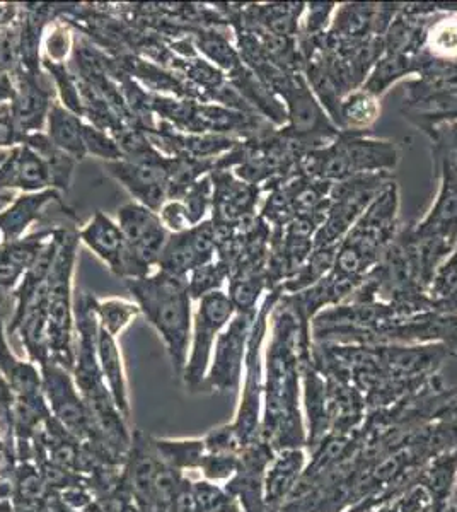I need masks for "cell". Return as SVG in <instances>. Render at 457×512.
I'll return each instance as SVG.
<instances>
[{
	"instance_id": "obj_1",
	"label": "cell",
	"mask_w": 457,
	"mask_h": 512,
	"mask_svg": "<svg viewBox=\"0 0 457 512\" xmlns=\"http://www.w3.org/2000/svg\"><path fill=\"white\" fill-rule=\"evenodd\" d=\"M282 297V296H280ZM270 342L263 352V415L260 439L275 451L306 448L307 431L302 412L299 337L311 332L282 299L270 316Z\"/></svg>"
},
{
	"instance_id": "obj_2",
	"label": "cell",
	"mask_w": 457,
	"mask_h": 512,
	"mask_svg": "<svg viewBox=\"0 0 457 512\" xmlns=\"http://www.w3.org/2000/svg\"><path fill=\"white\" fill-rule=\"evenodd\" d=\"M454 448L457 422L437 420L418 427L353 485L345 512H377L388 506L417 482L430 461Z\"/></svg>"
},
{
	"instance_id": "obj_3",
	"label": "cell",
	"mask_w": 457,
	"mask_h": 512,
	"mask_svg": "<svg viewBox=\"0 0 457 512\" xmlns=\"http://www.w3.org/2000/svg\"><path fill=\"white\" fill-rule=\"evenodd\" d=\"M134 303L161 337L178 378L183 376L190 352L193 299L188 279L157 270L140 279L125 280Z\"/></svg>"
},
{
	"instance_id": "obj_4",
	"label": "cell",
	"mask_w": 457,
	"mask_h": 512,
	"mask_svg": "<svg viewBox=\"0 0 457 512\" xmlns=\"http://www.w3.org/2000/svg\"><path fill=\"white\" fill-rule=\"evenodd\" d=\"M400 192L396 181L389 183L348 231L336 251L333 272L365 277L398 236Z\"/></svg>"
},
{
	"instance_id": "obj_5",
	"label": "cell",
	"mask_w": 457,
	"mask_h": 512,
	"mask_svg": "<svg viewBox=\"0 0 457 512\" xmlns=\"http://www.w3.org/2000/svg\"><path fill=\"white\" fill-rule=\"evenodd\" d=\"M79 233L67 229L47 280V328L50 361L69 369L76 364V303L74 270Z\"/></svg>"
},
{
	"instance_id": "obj_6",
	"label": "cell",
	"mask_w": 457,
	"mask_h": 512,
	"mask_svg": "<svg viewBox=\"0 0 457 512\" xmlns=\"http://www.w3.org/2000/svg\"><path fill=\"white\" fill-rule=\"evenodd\" d=\"M282 294H284L282 289L268 292L258 308L255 325L249 335L243 381L239 388L241 398H239L236 415L232 422H229L243 449L260 439L261 415H263V344L267 338L273 308Z\"/></svg>"
},
{
	"instance_id": "obj_7",
	"label": "cell",
	"mask_w": 457,
	"mask_h": 512,
	"mask_svg": "<svg viewBox=\"0 0 457 512\" xmlns=\"http://www.w3.org/2000/svg\"><path fill=\"white\" fill-rule=\"evenodd\" d=\"M391 173L357 175L333 183L330 190V209L323 226L314 236V248L335 246L342 243L348 231L359 221L374 198L393 183Z\"/></svg>"
},
{
	"instance_id": "obj_8",
	"label": "cell",
	"mask_w": 457,
	"mask_h": 512,
	"mask_svg": "<svg viewBox=\"0 0 457 512\" xmlns=\"http://www.w3.org/2000/svg\"><path fill=\"white\" fill-rule=\"evenodd\" d=\"M116 222L125 238L122 279H140L157 267L169 231L162 224L159 212L137 202H128L116 210Z\"/></svg>"
},
{
	"instance_id": "obj_9",
	"label": "cell",
	"mask_w": 457,
	"mask_h": 512,
	"mask_svg": "<svg viewBox=\"0 0 457 512\" xmlns=\"http://www.w3.org/2000/svg\"><path fill=\"white\" fill-rule=\"evenodd\" d=\"M197 311L193 313L191 326L190 352L183 371V383L190 391L202 388L209 373L215 342L229 321L236 315L231 297L224 291L210 292L197 301Z\"/></svg>"
},
{
	"instance_id": "obj_10",
	"label": "cell",
	"mask_w": 457,
	"mask_h": 512,
	"mask_svg": "<svg viewBox=\"0 0 457 512\" xmlns=\"http://www.w3.org/2000/svg\"><path fill=\"white\" fill-rule=\"evenodd\" d=\"M439 169L440 187L429 214L417 224H410L411 233L418 238H434L457 245V159L442 135L430 139Z\"/></svg>"
},
{
	"instance_id": "obj_11",
	"label": "cell",
	"mask_w": 457,
	"mask_h": 512,
	"mask_svg": "<svg viewBox=\"0 0 457 512\" xmlns=\"http://www.w3.org/2000/svg\"><path fill=\"white\" fill-rule=\"evenodd\" d=\"M282 99L287 110V123L278 130L301 142L309 151L328 146L340 134L302 74H297Z\"/></svg>"
},
{
	"instance_id": "obj_12",
	"label": "cell",
	"mask_w": 457,
	"mask_h": 512,
	"mask_svg": "<svg viewBox=\"0 0 457 512\" xmlns=\"http://www.w3.org/2000/svg\"><path fill=\"white\" fill-rule=\"evenodd\" d=\"M256 313H236L224 332L220 333L215 342L209 373L200 390L236 393L241 388L244 359Z\"/></svg>"
},
{
	"instance_id": "obj_13",
	"label": "cell",
	"mask_w": 457,
	"mask_h": 512,
	"mask_svg": "<svg viewBox=\"0 0 457 512\" xmlns=\"http://www.w3.org/2000/svg\"><path fill=\"white\" fill-rule=\"evenodd\" d=\"M40 371L41 390L53 419L81 443L89 441L91 417L72 373L53 361L41 364Z\"/></svg>"
},
{
	"instance_id": "obj_14",
	"label": "cell",
	"mask_w": 457,
	"mask_h": 512,
	"mask_svg": "<svg viewBox=\"0 0 457 512\" xmlns=\"http://www.w3.org/2000/svg\"><path fill=\"white\" fill-rule=\"evenodd\" d=\"M442 344L457 354V316L437 311L394 316L382 325L374 345Z\"/></svg>"
},
{
	"instance_id": "obj_15",
	"label": "cell",
	"mask_w": 457,
	"mask_h": 512,
	"mask_svg": "<svg viewBox=\"0 0 457 512\" xmlns=\"http://www.w3.org/2000/svg\"><path fill=\"white\" fill-rule=\"evenodd\" d=\"M159 466L161 461L152 449L151 436L134 431L132 448L125 463V478L137 512H169L162 506L157 494Z\"/></svg>"
},
{
	"instance_id": "obj_16",
	"label": "cell",
	"mask_w": 457,
	"mask_h": 512,
	"mask_svg": "<svg viewBox=\"0 0 457 512\" xmlns=\"http://www.w3.org/2000/svg\"><path fill=\"white\" fill-rule=\"evenodd\" d=\"M333 142L347 164L350 178L393 173L400 161V152L393 140L374 139L369 132H340Z\"/></svg>"
},
{
	"instance_id": "obj_17",
	"label": "cell",
	"mask_w": 457,
	"mask_h": 512,
	"mask_svg": "<svg viewBox=\"0 0 457 512\" xmlns=\"http://www.w3.org/2000/svg\"><path fill=\"white\" fill-rule=\"evenodd\" d=\"M166 161L162 164H149L118 159L105 163V169L113 180L118 181L134 197V202L159 212L169 200Z\"/></svg>"
},
{
	"instance_id": "obj_18",
	"label": "cell",
	"mask_w": 457,
	"mask_h": 512,
	"mask_svg": "<svg viewBox=\"0 0 457 512\" xmlns=\"http://www.w3.org/2000/svg\"><path fill=\"white\" fill-rule=\"evenodd\" d=\"M275 449L263 439L249 444L239 453L236 475L224 483L227 492L238 499L244 512L265 511V472Z\"/></svg>"
},
{
	"instance_id": "obj_19",
	"label": "cell",
	"mask_w": 457,
	"mask_h": 512,
	"mask_svg": "<svg viewBox=\"0 0 457 512\" xmlns=\"http://www.w3.org/2000/svg\"><path fill=\"white\" fill-rule=\"evenodd\" d=\"M14 98L11 101V118L21 135L43 132L47 127L48 113L52 108V93L41 82L40 72L16 69Z\"/></svg>"
},
{
	"instance_id": "obj_20",
	"label": "cell",
	"mask_w": 457,
	"mask_h": 512,
	"mask_svg": "<svg viewBox=\"0 0 457 512\" xmlns=\"http://www.w3.org/2000/svg\"><path fill=\"white\" fill-rule=\"evenodd\" d=\"M210 178L214 185L212 221L236 226L246 217L255 216L260 187L239 180L232 169L214 168Z\"/></svg>"
},
{
	"instance_id": "obj_21",
	"label": "cell",
	"mask_w": 457,
	"mask_h": 512,
	"mask_svg": "<svg viewBox=\"0 0 457 512\" xmlns=\"http://www.w3.org/2000/svg\"><path fill=\"white\" fill-rule=\"evenodd\" d=\"M401 4H364L348 2L336 7L330 33L347 40H365L371 36H384Z\"/></svg>"
},
{
	"instance_id": "obj_22",
	"label": "cell",
	"mask_w": 457,
	"mask_h": 512,
	"mask_svg": "<svg viewBox=\"0 0 457 512\" xmlns=\"http://www.w3.org/2000/svg\"><path fill=\"white\" fill-rule=\"evenodd\" d=\"M309 454L306 448H284L275 451L265 472V511L277 512L290 495L294 494L297 483L301 482L306 470Z\"/></svg>"
},
{
	"instance_id": "obj_23",
	"label": "cell",
	"mask_w": 457,
	"mask_h": 512,
	"mask_svg": "<svg viewBox=\"0 0 457 512\" xmlns=\"http://www.w3.org/2000/svg\"><path fill=\"white\" fill-rule=\"evenodd\" d=\"M48 188H52V180L47 164L28 146L19 144L12 147L6 158L0 161V192L21 190L23 193H36Z\"/></svg>"
},
{
	"instance_id": "obj_24",
	"label": "cell",
	"mask_w": 457,
	"mask_h": 512,
	"mask_svg": "<svg viewBox=\"0 0 457 512\" xmlns=\"http://www.w3.org/2000/svg\"><path fill=\"white\" fill-rule=\"evenodd\" d=\"M326 391V414L330 422L328 434H350L364 424L367 417L365 398L352 383L343 379L323 378Z\"/></svg>"
},
{
	"instance_id": "obj_25",
	"label": "cell",
	"mask_w": 457,
	"mask_h": 512,
	"mask_svg": "<svg viewBox=\"0 0 457 512\" xmlns=\"http://www.w3.org/2000/svg\"><path fill=\"white\" fill-rule=\"evenodd\" d=\"M302 381V412L306 422L307 444L306 449H313L323 441L330 432V422L326 414V391L324 379L314 369L311 352L299 354Z\"/></svg>"
},
{
	"instance_id": "obj_26",
	"label": "cell",
	"mask_w": 457,
	"mask_h": 512,
	"mask_svg": "<svg viewBox=\"0 0 457 512\" xmlns=\"http://www.w3.org/2000/svg\"><path fill=\"white\" fill-rule=\"evenodd\" d=\"M77 233L82 245L93 251L116 277L122 279L123 258L127 245L118 222L98 210Z\"/></svg>"
},
{
	"instance_id": "obj_27",
	"label": "cell",
	"mask_w": 457,
	"mask_h": 512,
	"mask_svg": "<svg viewBox=\"0 0 457 512\" xmlns=\"http://www.w3.org/2000/svg\"><path fill=\"white\" fill-rule=\"evenodd\" d=\"M62 204L60 193L53 188L36 193H21L11 205L0 210V238L2 243H11L26 236V231L40 221L48 204Z\"/></svg>"
},
{
	"instance_id": "obj_28",
	"label": "cell",
	"mask_w": 457,
	"mask_h": 512,
	"mask_svg": "<svg viewBox=\"0 0 457 512\" xmlns=\"http://www.w3.org/2000/svg\"><path fill=\"white\" fill-rule=\"evenodd\" d=\"M98 361L101 374L105 379L106 388L116 408L122 412L125 419H130L132 405H130V391H128L127 373L123 364L122 350L118 345V338L99 326L98 332Z\"/></svg>"
},
{
	"instance_id": "obj_29",
	"label": "cell",
	"mask_w": 457,
	"mask_h": 512,
	"mask_svg": "<svg viewBox=\"0 0 457 512\" xmlns=\"http://www.w3.org/2000/svg\"><path fill=\"white\" fill-rule=\"evenodd\" d=\"M47 132L48 139L52 140L53 144L60 149V151L67 152L69 156L76 159L77 163L86 158V146H84V120L76 113L67 110L62 103L53 101L50 113L47 118Z\"/></svg>"
},
{
	"instance_id": "obj_30",
	"label": "cell",
	"mask_w": 457,
	"mask_h": 512,
	"mask_svg": "<svg viewBox=\"0 0 457 512\" xmlns=\"http://www.w3.org/2000/svg\"><path fill=\"white\" fill-rule=\"evenodd\" d=\"M151 444L157 458L164 465L169 466L174 472L183 473L186 477H191V473H198L207 454L203 437L171 439L151 436Z\"/></svg>"
},
{
	"instance_id": "obj_31",
	"label": "cell",
	"mask_w": 457,
	"mask_h": 512,
	"mask_svg": "<svg viewBox=\"0 0 457 512\" xmlns=\"http://www.w3.org/2000/svg\"><path fill=\"white\" fill-rule=\"evenodd\" d=\"M21 144L35 151L43 159V163L47 164L53 190H57L58 193L69 192L76 171V159L67 152L60 151L45 132L23 135Z\"/></svg>"
},
{
	"instance_id": "obj_32",
	"label": "cell",
	"mask_w": 457,
	"mask_h": 512,
	"mask_svg": "<svg viewBox=\"0 0 457 512\" xmlns=\"http://www.w3.org/2000/svg\"><path fill=\"white\" fill-rule=\"evenodd\" d=\"M415 74L417 76L420 74V60L417 55L408 57V55L384 52L360 89L372 94L374 98L381 99L393 84L401 81L403 77L415 76Z\"/></svg>"
},
{
	"instance_id": "obj_33",
	"label": "cell",
	"mask_w": 457,
	"mask_h": 512,
	"mask_svg": "<svg viewBox=\"0 0 457 512\" xmlns=\"http://www.w3.org/2000/svg\"><path fill=\"white\" fill-rule=\"evenodd\" d=\"M195 48L217 69L222 70L226 77L243 65L238 48L232 45L231 36L219 26H209L197 31Z\"/></svg>"
},
{
	"instance_id": "obj_34",
	"label": "cell",
	"mask_w": 457,
	"mask_h": 512,
	"mask_svg": "<svg viewBox=\"0 0 457 512\" xmlns=\"http://www.w3.org/2000/svg\"><path fill=\"white\" fill-rule=\"evenodd\" d=\"M422 52L432 59L457 60V11L435 12Z\"/></svg>"
},
{
	"instance_id": "obj_35",
	"label": "cell",
	"mask_w": 457,
	"mask_h": 512,
	"mask_svg": "<svg viewBox=\"0 0 457 512\" xmlns=\"http://www.w3.org/2000/svg\"><path fill=\"white\" fill-rule=\"evenodd\" d=\"M157 267L164 274L181 277V279H188V275L195 268L202 267L188 229L183 233L169 234L164 250L159 256Z\"/></svg>"
},
{
	"instance_id": "obj_36",
	"label": "cell",
	"mask_w": 457,
	"mask_h": 512,
	"mask_svg": "<svg viewBox=\"0 0 457 512\" xmlns=\"http://www.w3.org/2000/svg\"><path fill=\"white\" fill-rule=\"evenodd\" d=\"M381 115L379 99L372 94L357 89L343 99L338 118L340 132H369Z\"/></svg>"
},
{
	"instance_id": "obj_37",
	"label": "cell",
	"mask_w": 457,
	"mask_h": 512,
	"mask_svg": "<svg viewBox=\"0 0 457 512\" xmlns=\"http://www.w3.org/2000/svg\"><path fill=\"white\" fill-rule=\"evenodd\" d=\"M336 251L338 245L324 246V248H314L313 253L309 255L304 265H302L296 274L282 284L284 294H296L304 291L307 287L314 286L316 282L330 274L335 267Z\"/></svg>"
},
{
	"instance_id": "obj_38",
	"label": "cell",
	"mask_w": 457,
	"mask_h": 512,
	"mask_svg": "<svg viewBox=\"0 0 457 512\" xmlns=\"http://www.w3.org/2000/svg\"><path fill=\"white\" fill-rule=\"evenodd\" d=\"M139 315V306L134 301H125L118 297H108V299L96 297V316H98L99 326L115 338L120 337Z\"/></svg>"
},
{
	"instance_id": "obj_39",
	"label": "cell",
	"mask_w": 457,
	"mask_h": 512,
	"mask_svg": "<svg viewBox=\"0 0 457 512\" xmlns=\"http://www.w3.org/2000/svg\"><path fill=\"white\" fill-rule=\"evenodd\" d=\"M268 292L267 274L236 275L229 279V294L236 313H256L261 294Z\"/></svg>"
},
{
	"instance_id": "obj_40",
	"label": "cell",
	"mask_w": 457,
	"mask_h": 512,
	"mask_svg": "<svg viewBox=\"0 0 457 512\" xmlns=\"http://www.w3.org/2000/svg\"><path fill=\"white\" fill-rule=\"evenodd\" d=\"M191 492L202 512H244L238 499L219 483L197 478L191 482Z\"/></svg>"
},
{
	"instance_id": "obj_41",
	"label": "cell",
	"mask_w": 457,
	"mask_h": 512,
	"mask_svg": "<svg viewBox=\"0 0 457 512\" xmlns=\"http://www.w3.org/2000/svg\"><path fill=\"white\" fill-rule=\"evenodd\" d=\"M231 279V268L220 260L202 265L195 268L188 275V289H190L191 299L198 301L210 292L222 291V286L226 280Z\"/></svg>"
},
{
	"instance_id": "obj_42",
	"label": "cell",
	"mask_w": 457,
	"mask_h": 512,
	"mask_svg": "<svg viewBox=\"0 0 457 512\" xmlns=\"http://www.w3.org/2000/svg\"><path fill=\"white\" fill-rule=\"evenodd\" d=\"M43 67L48 70V74L55 81L58 94L62 99V106H65L72 113H76L79 117H84V101H82L81 93H79L76 79L70 74L67 65L45 59L43 60Z\"/></svg>"
},
{
	"instance_id": "obj_43",
	"label": "cell",
	"mask_w": 457,
	"mask_h": 512,
	"mask_svg": "<svg viewBox=\"0 0 457 512\" xmlns=\"http://www.w3.org/2000/svg\"><path fill=\"white\" fill-rule=\"evenodd\" d=\"M212 197H214V185L209 175L203 176L185 193L181 202L185 205L186 214L190 219L191 227L197 226L203 222V217L212 207Z\"/></svg>"
},
{
	"instance_id": "obj_44",
	"label": "cell",
	"mask_w": 457,
	"mask_h": 512,
	"mask_svg": "<svg viewBox=\"0 0 457 512\" xmlns=\"http://www.w3.org/2000/svg\"><path fill=\"white\" fill-rule=\"evenodd\" d=\"M82 132H84V146L87 154H93L94 158L103 159L105 163L123 159L122 149L118 146L115 137H111L103 128L84 122Z\"/></svg>"
},
{
	"instance_id": "obj_45",
	"label": "cell",
	"mask_w": 457,
	"mask_h": 512,
	"mask_svg": "<svg viewBox=\"0 0 457 512\" xmlns=\"http://www.w3.org/2000/svg\"><path fill=\"white\" fill-rule=\"evenodd\" d=\"M239 468V454H205L198 475L203 480L209 482L224 483L229 482Z\"/></svg>"
},
{
	"instance_id": "obj_46",
	"label": "cell",
	"mask_w": 457,
	"mask_h": 512,
	"mask_svg": "<svg viewBox=\"0 0 457 512\" xmlns=\"http://www.w3.org/2000/svg\"><path fill=\"white\" fill-rule=\"evenodd\" d=\"M336 4L331 2H311L306 4V18L302 19L301 33L304 36L323 35L330 30Z\"/></svg>"
},
{
	"instance_id": "obj_47",
	"label": "cell",
	"mask_w": 457,
	"mask_h": 512,
	"mask_svg": "<svg viewBox=\"0 0 457 512\" xmlns=\"http://www.w3.org/2000/svg\"><path fill=\"white\" fill-rule=\"evenodd\" d=\"M203 443L210 454H239L243 449L231 424L219 425L212 429L203 437Z\"/></svg>"
},
{
	"instance_id": "obj_48",
	"label": "cell",
	"mask_w": 457,
	"mask_h": 512,
	"mask_svg": "<svg viewBox=\"0 0 457 512\" xmlns=\"http://www.w3.org/2000/svg\"><path fill=\"white\" fill-rule=\"evenodd\" d=\"M159 217L169 234L183 233L191 227L185 205L181 200H168L159 210Z\"/></svg>"
},
{
	"instance_id": "obj_49",
	"label": "cell",
	"mask_w": 457,
	"mask_h": 512,
	"mask_svg": "<svg viewBox=\"0 0 457 512\" xmlns=\"http://www.w3.org/2000/svg\"><path fill=\"white\" fill-rule=\"evenodd\" d=\"M45 48H47V60L64 64L65 57L69 55L72 48L69 30H65L62 26L53 28L52 33L45 40Z\"/></svg>"
},
{
	"instance_id": "obj_50",
	"label": "cell",
	"mask_w": 457,
	"mask_h": 512,
	"mask_svg": "<svg viewBox=\"0 0 457 512\" xmlns=\"http://www.w3.org/2000/svg\"><path fill=\"white\" fill-rule=\"evenodd\" d=\"M24 274L26 272L23 268L12 262L4 248L0 246V287H2V291L12 296V292L16 291L19 282L23 280Z\"/></svg>"
},
{
	"instance_id": "obj_51",
	"label": "cell",
	"mask_w": 457,
	"mask_h": 512,
	"mask_svg": "<svg viewBox=\"0 0 457 512\" xmlns=\"http://www.w3.org/2000/svg\"><path fill=\"white\" fill-rule=\"evenodd\" d=\"M7 337L9 335H7L6 325H4V311L0 309V373L4 376L11 373L12 367L16 366L19 361V357L12 352Z\"/></svg>"
},
{
	"instance_id": "obj_52",
	"label": "cell",
	"mask_w": 457,
	"mask_h": 512,
	"mask_svg": "<svg viewBox=\"0 0 457 512\" xmlns=\"http://www.w3.org/2000/svg\"><path fill=\"white\" fill-rule=\"evenodd\" d=\"M191 482H193L191 477L186 478L183 482L178 494L174 497L173 506H171L169 512H202L197 501H195V495L191 492Z\"/></svg>"
},
{
	"instance_id": "obj_53",
	"label": "cell",
	"mask_w": 457,
	"mask_h": 512,
	"mask_svg": "<svg viewBox=\"0 0 457 512\" xmlns=\"http://www.w3.org/2000/svg\"><path fill=\"white\" fill-rule=\"evenodd\" d=\"M23 135L19 134L18 128L12 122L11 113L0 117V149L4 147H16L21 144Z\"/></svg>"
},
{
	"instance_id": "obj_54",
	"label": "cell",
	"mask_w": 457,
	"mask_h": 512,
	"mask_svg": "<svg viewBox=\"0 0 457 512\" xmlns=\"http://www.w3.org/2000/svg\"><path fill=\"white\" fill-rule=\"evenodd\" d=\"M432 311H437V313H442V315L457 316V287L449 296L432 304Z\"/></svg>"
},
{
	"instance_id": "obj_55",
	"label": "cell",
	"mask_w": 457,
	"mask_h": 512,
	"mask_svg": "<svg viewBox=\"0 0 457 512\" xmlns=\"http://www.w3.org/2000/svg\"><path fill=\"white\" fill-rule=\"evenodd\" d=\"M432 512H457V478L446 506L432 507Z\"/></svg>"
},
{
	"instance_id": "obj_56",
	"label": "cell",
	"mask_w": 457,
	"mask_h": 512,
	"mask_svg": "<svg viewBox=\"0 0 457 512\" xmlns=\"http://www.w3.org/2000/svg\"><path fill=\"white\" fill-rule=\"evenodd\" d=\"M9 294H6V292L2 291V287H0V309L4 311V308H6V301L9 299Z\"/></svg>"
},
{
	"instance_id": "obj_57",
	"label": "cell",
	"mask_w": 457,
	"mask_h": 512,
	"mask_svg": "<svg viewBox=\"0 0 457 512\" xmlns=\"http://www.w3.org/2000/svg\"><path fill=\"white\" fill-rule=\"evenodd\" d=\"M451 420L452 422H457V403L456 407H454V410H452Z\"/></svg>"
},
{
	"instance_id": "obj_58",
	"label": "cell",
	"mask_w": 457,
	"mask_h": 512,
	"mask_svg": "<svg viewBox=\"0 0 457 512\" xmlns=\"http://www.w3.org/2000/svg\"><path fill=\"white\" fill-rule=\"evenodd\" d=\"M0 478H7L4 472H2V466H0Z\"/></svg>"
},
{
	"instance_id": "obj_59",
	"label": "cell",
	"mask_w": 457,
	"mask_h": 512,
	"mask_svg": "<svg viewBox=\"0 0 457 512\" xmlns=\"http://www.w3.org/2000/svg\"><path fill=\"white\" fill-rule=\"evenodd\" d=\"M422 512H432V507H430V509H425V511Z\"/></svg>"
},
{
	"instance_id": "obj_60",
	"label": "cell",
	"mask_w": 457,
	"mask_h": 512,
	"mask_svg": "<svg viewBox=\"0 0 457 512\" xmlns=\"http://www.w3.org/2000/svg\"><path fill=\"white\" fill-rule=\"evenodd\" d=\"M0 243H2V238H0Z\"/></svg>"
}]
</instances>
